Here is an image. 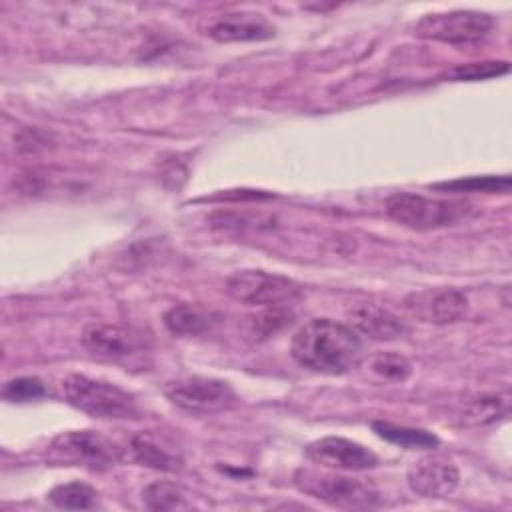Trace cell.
<instances>
[{"mask_svg": "<svg viewBox=\"0 0 512 512\" xmlns=\"http://www.w3.org/2000/svg\"><path fill=\"white\" fill-rule=\"evenodd\" d=\"M290 352L300 366L338 376L360 364L362 340L348 324L330 318H314L294 332Z\"/></svg>", "mask_w": 512, "mask_h": 512, "instance_id": "cell-1", "label": "cell"}, {"mask_svg": "<svg viewBox=\"0 0 512 512\" xmlns=\"http://www.w3.org/2000/svg\"><path fill=\"white\" fill-rule=\"evenodd\" d=\"M64 400L76 410L100 420L138 418L134 396L116 384L90 378L86 374H68L62 384Z\"/></svg>", "mask_w": 512, "mask_h": 512, "instance_id": "cell-2", "label": "cell"}, {"mask_svg": "<svg viewBox=\"0 0 512 512\" xmlns=\"http://www.w3.org/2000/svg\"><path fill=\"white\" fill-rule=\"evenodd\" d=\"M294 486L332 506L342 510H368L378 506V492L372 484L362 478L340 476L334 472L314 470V468H298L294 472Z\"/></svg>", "mask_w": 512, "mask_h": 512, "instance_id": "cell-3", "label": "cell"}, {"mask_svg": "<svg viewBox=\"0 0 512 512\" xmlns=\"http://www.w3.org/2000/svg\"><path fill=\"white\" fill-rule=\"evenodd\" d=\"M386 214L396 224L412 230H436L454 226L472 214V204L464 200L428 198L422 194L400 192L386 200Z\"/></svg>", "mask_w": 512, "mask_h": 512, "instance_id": "cell-4", "label": "cell"}, {"mask_svg": "<svg viewBox=\"0 0 512 512\" xmlns=\"http://www.w3.org/2000/svg\"><path fill=\"white\" fill-rule=\"evenodd\" d=\"M82 342L94 358L126 370H144L150 364L152 350L146 334L128 326L90 324L82 334Z\"/></svg>", "mask_w": 512, "mask_h": 512, "instance_id": "cell-5", "label": "cell"}, {"mask_svg": "<svg viewBox=\"0 0 512 512\" xmlns=\"http://www.w3.org/2000/svg\"><path fill=\"white\" fill-rule=\"evenodd\" d=\"M52 464L82 466L94 472H104L122 458L120 448L106 436L94 430H68L58 434L46 452Z\"/></svg>", "mask_w": 512, "mask_h": 512, "instance_id": "cell-6", "label": "cell"}, {"mask_svg": "<svg viewBox=\"0 0 512 512\" xmlns=\"http://www.w3.org/2000/svg\"><path fill=\"white\" fill-rule=\"evenodd\" d=\"M230 298L254 308H288L300 300V286L280 274L266 270H238L226 280Z\"/></svg>", "mask_w": 512, "mask_h": 512, "instance_id": "cell-7", "label": "cell"}, {"mask_svg": "<svg viewBox=\"0 0 512 512\" xmlns=\"http://www.w3.org/2000/svg\"><path fill=\"white\" fill-rule=\"evenodd\" d=\"M164 394L176 408L198 416L218 414L238 404V396L228 382L206 376L172 380L164 386Z\"/></svg>", "mask_w": 512, "mask_h": 512, "instance_id": "cell-8", "label": "cell"}, {"mask_svg": "<svg viewBox=\"0 0 512 512\" xmlns=\"http://www.w3.org/2000/svg\"><path fill=\"white\" fill-rule=\"evenodd\" d=\"M492 28L494 20L486 12L452 10L422 16L414 26V34L446 44H472L486 38Z\"/></svg>", "mask_w": 512, "mask_h": 512, "instance_id": "cell-9", "label": "cell"}, {"mask_svg": "<svg viewBox=\"0 0 512 512\" xmlns=\"http://www.w3.org/2000/svg\"><path fill=\"white\" fill-rule=\"evenodd\" d=\"M406 310L428 324H454L466 318L468 298L456 288H426L406 296Z\"/></svg>", "mask_w": 512, "mask_h": 512, "instance_id": "cell-10", "label": "cell"}, {"mask_svg": "<svg viewBox=\"0 0 512 512\" xmlns=\"http://www.w3.org/2000/svg\"><path fill=\"white\" fill-rule=\"evenodd\" d=\"M306 456L320 466L332 470H370L378 466V456L360 442L342 436H324L306 446Z\"/></svg>", "mask_w": 512, "mask_h": 512, "instance_id": "cell-11", "label": "cell"}, {"mask_svg": "<svg viewBox=\"0 0 512 512\" xmlns=\"http://www.w3.org/2000/svg\"><path fill=\"white\" fill-rule=\"evenodd\" d=\"M410 490L424 498H446L460 482L458 468L452 458L444 454H426L418 458L406 472Z\"/></svg>", "mask_w": 512, "mask_h": 512, "instance_id": "cell-12", "label": "cell"}, {"mask_svg": "<svg viewBox=\"0 0 512 512\" xmlns=\"http://www.w3.org/2000/svg\"><path fill=\"white\" fill-rule=\"evenodd\" d=\"M350 326L370 340H396L408 332V326L400 316L374 302H360L348 310Z\"/></svg>", "mask_w": 512, "mask_h": 512, "instance_id": "cell-13", "label": "cell"}, {"mask_svg": "<svg viewBox=\"0 0 512 512\" xmlns=\"http://www.w3.org/2000/svg\"><path fill=\"white\" fill-rule=\"evenodd\" d=\"M206 34L218 42H248L274 36V26L258 12H226L214 18Z\"/></svg>", "mask_w": 512, "mask_h": 512, "instance_id": "cell-14", "label": "cell"}, {"mask_svg": "<svg viewBox=\"0 0 512 512\" xmlns=\"http://www.w3.org/2000/svg\"><path fill=\"white\" fill-rule=\"evenodd\" d=\"M130 450L136 462L154 470L174 472L182 466V454L176 450V446L150 430L138 432L130 442Z\"/></svg>", "mask_w": 512, "mask_h": 512, "instance_id": "cell-15", "label": "cell"}, {"mask_svg": "<svg viewBox=\"0 0 512 512\" xmlns=\"http://www.w3.org/2000/svg\"><path fill=\"white\" fill-rule=\"evenodd\" d=\"M508 414V394H482L466 404L462 422L468 426H484Z\"/></svg>", "mask_w": 512, "mask_h": 512, "instance_id": "cell-16", "label": "cell"}, {"mask_svg": "<svg viewBox=\"0 0 512 512\" xmlns=\"http://www.w3.org/2000/svg\"><path fill=\"white\" fill-rule=\"evenodd\" d=\"M210 318L200 308L190 304L172 306L164 314V326L176 336H198L208 330Z\"/></svg>", "mask_w": 512, "mask_h": 512, "instance_id": "cell-17", "label": "cell"}, {"mask_svg": "<svg viewBox=\"0 0 512 512\" xmlns=\"http://www.w3.org/2000/svg\"><path fill=\"white\" fill-rule=\"evenodd\" d=\"M372 428L382 440L392 442V444L402 446V448H408V450L438 446V438L434 434L426 432V430L398 426V424H392V422H374Z\"/></svg>", "mask_w": 512, "mask_h": 512, "instance_id": "cell-18", "label": "cell"}, {"mask_svg": "<svg viewBox=\"0 0 512 512\" xmlns=\"http://www.w3.org/2000/svg\"><path fill=\"white\" fill-rule=\"evenodd\" d=\"M96 490L84 482L58 484L48 492V500L64 510H88L96 506Z\"/></svg>", "mask_w": 512, "mask_h": 512, "instance_id": "cell-19", "label": "cell"}, {"mask_svg": "<svg viewBox=\"0 0 512 512\" xmlns=\"http://www.w3.org/2000/svg\"><path fill=\"white\" fill-rule=\"evenodd\" d=\"M142 500L150 510H184L190 508V502L186 500L184 490L166 480H158L148 484L142 490Z\"/></svg>", "mask_w": 512, "mask_h": 512, "instance_id": "cell-20", "label": "cell"}, {"mask_svg": "<svg viewBox=\"0 0 512 512\" xmlns=\"http://www.w3.org/2000/svg\"><path fill=\"white\" fill-rule=\"evenodd\" d=\"M436 190L446 192H508L510 190V176H470V178H458L450 182H438L432 184Z\"/></svg>", "mask_w": 512, "mask_h": 512, "instance_id": "cell-21", "label": "cell"}, {"mask_svg": "<svg viewBox=\"0 0 512 512\" xmlns=\"http://www.w3.org/2000/svg\"><path fill=\"white\" fill-rule=\"evenodd\" d=\"M2 394L10 402H30L46 396V386L36 376H20L6 382Z\"/></svg>", "mask_w": 512, "mask_h": 512, "instance_id": "cell-22", "label": "cell"}, {"mask_svg": "<svg viewBox=\"0 0 512 512\" xmlns=\"http://www.w3.org/2000/svg\"><path fill=\"white\" fill-rule=\"evenodd\" d=\"M372 370L386 378V380H394V382H402L410 376L412 372V366L410 362L402 356V354H396V352H384V354H378L374 356L372 360Z\"/></svg>", "mask_w": 512, "mask_h": 512, "instance_id": "cell-23", "label": "cell"}, {"mask_svg": "<svg viewBox=\"0 0 512 512\" xmlns=\"http://www.w3.org/2000/svg\"><path fill=\"white\" fill-rule=\"evenodd\" d=\"M214 226L222 228H270L274 218L268 214H238V212H216L210 216Z\"/></svg>", "mask_w": 512, "mask_h": 512, "instance_id": "cell-24", "label": "cell"}, {"mask_svg": "<svg viewBox=\"0 0 512 512\" xmlns=\"http://www.w3.org/2000/svg\"><path fill=\"white\" fill-rule=\"evenodd\" d=\"M508 68H510L508 62H474V64H464L450 70L448 76L456 80H482V78L506 74Z\"/></svg>", "mask_w": 512, "mask_h": 512, "instance_id": "cell-25", "label": "cell"}]
</instances>
